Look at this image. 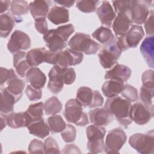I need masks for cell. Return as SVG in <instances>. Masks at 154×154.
I'll list each match as a JSON object with an SVG mask.
<instances>
[{"mask_svg":"<svg viewBox=\"0 0 154 154\" xmlns=\"http://www.w3.org/2000/svg\"><path fill=\"white\" fill-rule=\"evenodd\" d=\"M0 74H1V86L2 87L4 84H7L10 80L18 78L17 75L15 73L13 69H7L6 68L1 67L0 68Z\"/></svg>","mask_w":154,"mask_h":154,"instance_id":"b9f144b4","label":"cell"},{"mask_svg":"<svg viewBox=\"0 0 154 154\" xmlns=\"http://www.w3.org/2000/svg\"><path fill=\"white\" fill-rule=\"evenodd\" d=\"M131 15L127 13H119L115 17L112 26L116 35L119 37L128 32L132 25Z\"/></svg>","mask_w":154,"mask_h":154,"instance_id":"5bb4252c","label":"cell"},{"mask_svg":"<svg viewBox=\"0 0 154 154\" xmlns=\"http://www.w3.org/2000/svg\"><path fill=\"white\" fill-rule=\"evenodd\" d=\"M43 38L49 50L54 52L61 51L67 46V42L57 33L56 29L49 30L43 35Z\"/></svg>","mask_w":154,"mask_h":154,"instance_id":"4fadbf2b","label":"cell"},{"mask_svg":"<svg viewBox=\"0 0 154 154\" xmlns=\"http://www.w3.org/2000/svg\"><path fill=\"white\" fill-rule=\"evenodd\" d=\"M132 2L133 1H113L112 2L117 14L123 12L131 14Z\"/></svg>","mask_w":154,"mask_h":154,"instance_id":"ab89813d","label":"cell"},{"mask_svg":"<svg viewBox=\"0 0 154 154\" xmlns=\"http://www.w3.org/2000/svg\"><path fill=\"white\" fill-rule=\"evenodd\" d=\"M91 35L103 45L106 44L115 37L112 31L109 28L103 26L96 29L92 33Z\"/></svg>","mask_w":154,"mask_h":154,"instance_id":"1f68e13d","label":"cell"},{"mask_svg":"<svg viewBox=\"0 0 154 154\" xmlns=\"http://www.w3.org/2000/svg\"><path fill=\"white\" fill-rule=\"evenodd\" d=\"M0 5H1V14H3L4 12L7 11L9 7V6L11 5V1L5 0L2 1L1 0L0 1Z\"/></svg>","mask_w":154,"mask_h":154,"instance_id":"91938a15","label":"cell"},{"mask_svg":"<svg viewBox=\"0 0 154 154\" xmlns=\"http://www.w3.org/2000/svg\"><path fill=\"white\" fill-rule=\"evenodd\" d=\"M93 90L88 87L82 86L77 90L76 99L84 108H90L93 101Z\"/></svg>","mask_w":154,"mask_h":154,"instance_id":"4316f807","label":"cell"},{"mask_svg":"<svg viewBox=\"0 0 154 154\" xmlns=\"http://www.w3.org/2000/svg\"><path fill=\"white\" fill-rule=\"evenodd\" d=\"M99 1L94 0H81L76 2L78 9L84 13H93L96 10V7Z\"/></svg>","mask_w":154,"mask_h":154,"instance_id":"74e56055","label":"cell"},{"mask_svg":"<svg viewBox=\"0 0 154 154\" xmlns=\"http://www.w3.org/2000/svg\"><path fill=\"white\" fill-rule=\"evenodd\" d=\"M82 53L75 51L70 48L57 52L55 56L54 66L61 69L80 64L83 60Z\"/></svg>","mask_w":154,"mask_h":154,"instance_id":"ba28073f","label":"cell"},{"mask_svg":"<svg viewBox=\"0 0 154 154\" xmlns=\"http://www.w3.org/2000/svg\"><path fill=\"white\" fill-rule=\"evenodd\" d=\"M0 123H1V131H2L3 129L8 125V119L7 115L4 113L1 112L0 114Z\"/></svg>","mask_w":154,"mask_h":154,"instance_id":"680465c9","label":"cell"},{"mask_svg":"<svg viewBox=\"0 0 154 154\" xmlns=\"http://www.w3.org/2000/svg\"><path fill=\"white\" fill-rule=\"evenodd\" d=\"M8 126L13 129L28 127L32 122L29 115L25 112H10L7 115Z\"/></svg>","mask_w":154,"mask_h":154,"instance_id":"d6986e66","label":"cell"},{"mask_svg":"<svg viewBox=\"0 0 154 154\" xmlns=\"http://www.w3.org/2000/svg\"><path fill=\"white\" fill-rule=\"evenodd\" d=\"M153 1H133L131 10L132 22L141 25L144 23L149 14V5Z\"/></svg>","mask_w":154,"mask_h":154,"instance_id":"8fae6325","label":"cell"},{"mask_svg":"<svg viewBox=\"0 0 154 154\" xmlns=\"http://www.w3.org/2000/svg\"><path fill=\"white\" fill-rule=\"evenodd\" d=\"M94 97L93 101L90 105L89 108H95L102 106L103 103V98L101 94L97 90H93Z\"/></svg>","mask_w":154,"mask_h":154,"instance_id":"f5cc1de1","label":"cell"},{"mask_svg":"<svg viewBox=\"0 0 154 154\" xmlns=\"http://www.w3.org/2000/svg\"><path fill=\"white\" fill-rule=\"evenodd\" d=\"M131 102L120 96L106 99L104 108H106L122 126L127 127L132 123L130 117Z\"/></svg>","mask_w":154,"mask_h":154,"instance_id":"6da1fadb","label":"cell"},{"mask_svg":"<svg viewBox=\"0 0 154 154\" xmlns=\"http://www.w3.org/2000/svg\"><path fill=\"white\" fill-rule=\"evenodd\" d=\"M28 152L29 153H45L44 143L40 140H32L28 146Z\"/></svg>","mask_w":154,"mask_h":154,"instance_id":"f6af8a7d","label":"cell"},{"mask_svg":"<svg viewBox=\"0 0 154 154\" xmlns=\"http://www.w3.org/2000/svg\"><path fill=\"white\" fill-rule=\"evenodd\" d=\"M31 45L29 37L25 32L16 30L11 34L7 43L8 50L11 54H15L20 51H26Z\"/></svg>","mask_w":154,"mask_h":154,"instance_id":"30bf717a","label":"cell"},{"mask_svg":"<svg viewBox=\"0 0 154 154\" xmlns=\"http://www.w3.org/2000/svg\"><path fill=\"white\" fill-rule=\"evenodd\" d=\"M61 136L66 143L74 141L76 136V128L70 124L66 125L65 128L61 132Z\"/></svg>","mask_w":154,"mask_h":154,"instance_id":"60d3db41","label":"cell"},{"mask_svg":"<svg viewBox=\"0 0 154 154\" xmlns=\"http://www.w3.org/2000/svg\"><path fill=\"white\" fill-rule=\"evenodd\" d=\"M47 18L54 25L66 23L69 21V12L63 7L54 5L50 9Z\"/></svg>","mask_w":154,"mask_h":154,"instance_id":"e0dca14e","label":"cell"},{"mask_svg":"<svg viewBox=\"0 0 154 154\" xmlns=\"http://www.w3.org/2000/svg\"><path fill=\"white\" fill-rule=\"evenodd\" d=\"M26 53L23 51H20L17 52L16 53L14 54L13 60V66L15 67L19 62H20L21 60L26 58Z\"/></svg>","mask_w":154,"mask_h":154,"instance_id":"9f6ffc18","label":"cell"},{"mask_svg":"<svg viewBox=\"0 0 154 154\" xmlns=\"http://www.w3.org/2000/svg\"><path fill=\"white\" fill-rule=\"evenodd\" d=\"M27 128L31 134L42 139L48 136L50 133V129L44 119L31 123Z\"/></svg>","mask_w":154,"mask_h":154,"instance_id":"603a6c76","label":"cell"},{"mask_svg":"<svg viewBox=\"0 0 154 154\" xmlns=\"http://www.w3.org/2000/svg\"><path fill=\"white\" fill-rule=\"evenodd\" d=\"M45 48H34L26 52V60L31 67H35L44 62L46 52Z\"/></svg>","mask_w":154,"mask_h":154,"instance_id":"cb8c5ba5","label":"cell"},{"mask_svg":"<svg viewBox=\"0 0 154 154\" xmlns=\"http://www.w3.org/2000/svg\"><path fill=\"white\" fill-rule=\"evenodd\" d=\"M88 116L91 123L100 126H108L114 119L113 116L104 107L90 109Z\"/></svg>","mask_w":154,"mask_h":154,"instance_id":"7c38bea8","label":"cell"},{"mask_svg":"<svg viewBox=\"0 0 154 154\" xmlns=\"http://www.w3.org/2000/svg\"><path fill=\"white\" fill-rule=\"evenodd\" d=\"M43 103L42 102H38L30 105L26 112L29 115L32 122H33L43 119Z\"/></svg>","mask_w":154,"mask_h":154,"instance_id":"e575fe53","label":"cell"},{"mask_svg":"<svg viewBox=\"0 0 154 154\" xmlns=\"http://www.w3.org/2000/svg\"><path fill=\"white\" fill-rule=\"evenodd\" d=\"M129 143L138 153L142 154H153V130H151L145 134L136 133L132 135L129 138Z\"/></svg>","mask_w":154,"mask_h":154,"instance_id":"5b68a950","label":"cell"},{"mask_svg":"<svg viewBox=\"0 0 154 154\" xmlns=\"http://www.w3.org/2000/svg\"><path fill=\"white\" fill-rule=\"evenodd\" d=\"M63 115L68 122L79 126H84L89 123L87 113L76 99H70L66 103Z\"/></svg>","mask_w":154,"mask_h":154,"instance_id":"277c9868","label":"cell"},{"mask_svg":"<svg viewBox=\"0 0 154 154\" xmlns=\"http://www.w3.org/2000/svg\"><path fill=\"white\" fill-rule=\"evenodd\" d=\"M34 26L36 30L43 35L49 31L46 18L42 17L34 19Z\"/></svg>","mask_w":154,"mask_h":154,"instance_id":"f907efd6","label":"cell"},{"mask_svg":"<svg viewBox=\"0 0 154 154\" xmlns=\"http://www.w3.org/2000/svg\"><path fill=\"white\" fill-rule=\"evenodd\" d=\"M46 123L52 134L61 132L66 127V123L60 115H52L47 119Z\"/></svg>","mask_w":154,"mask_h":154,"instance_id":"4dcf8cb0","label":"cell"},{"mask_svg":"<svg viewBox=\"0 0 154 154\" xmlns=\"http://www.w3.org/2000/svg\"><path fill=\"white\" fill-rule=\"evenodd\" d=\"M127 136L120 128H115L109 131L106 135L104 152L106 153H118L126 143Z\"/></svg>","mask_w":154,"mask_h":154,"instance_id":"52a82bcc","label":"cell"},{"mask_svg":"<svg viewBox=\"0 0 154 154\" xmlns=\"http://www.w3.org/2000/svg\"><path fill=\"white\" fill-rule=\"evenodd\" d=\"M122 51L115 37L103 45L97 56L100 65L104 69H109L117 64Z\"/></svg>","mask_w":154,"mask_h":154,"instance_id":"3957f363","label":"cell"},{"mask_svg":"<svg viewBox=\"0 0 154 154\" xmlns=\"http://www.w3.org/2000/svg\"><path fill=\"white\" fill-rule=\"evenodd\" d=\"M51 4L50 1L38 0L34 1L29 4V10L35 19L38 18H46L49 11V6Z\"/></svg>","mask_w":154,"mask_h":154,"instance_id":"44dd1931","label":"cell"},{"mask_svg":"<svg viewBox=\"0 0 154 154\" xmlns=\"http://www.w3.org/2000/svg\"><path fill=\"white\" fill-rule=\"evenodd\" d=\"M154 109L148 108L142 102H136L131 105L130 117L132 121L139 125L147 123L153 117Z\"/></svg>","mask_w":154,"mask_h":154,"instance_id":"9c48e42d","label":"cell"},{"mask_svg":"<svg viewBox=\"0 0 154 154\" xmlns=\"http://www.w3.org/2000/svg\"><path fill=\"white\" fill-rule=\"evenodd\" d=\"M15 23L13 17L10 13L2 14L0 16V36L7 37L13 30Z\"/></svg>","mask_w":154,"mask_h":154,"instance_id":"f1b7e54d","label":"cell"},{"mask_svg":"<svg viewBox=\"0 0 154 154\" xmlns=\"http://www.w3.org/2000/svg\"><path fill=\"white\" fill-rule=\"evenodd\" d=\"M141 81L143 86L150 88H154L153 70L152 69H149L144 72L141 76Z\"/></svg>","mask_w":154,"mask_h":154,"instance_id":"7dc6e473","label":"cell"},{"mask_svg":"<svg viewBox=\"0 0 154 154\" xmlns=\"http://www.w3.org/2000/svg\"><path fill=\"white\" fill-rule=\"evenodd\" d=\"M141 55L150 67L154 66V37L147 36L140 46Z\"/></svg>","mask_w":154,"mask_h":154,"instance_id":"ac0fdd59","label":"cell"},{"mask_svg":"<svg viewBox=\"0 0 154 154\" xmlns=\"http://www.w3.org/2000/svg\"><path fill=\"white\" fill-rule=\"evenodd\" d=\"M55 67L56 68L58 75L62 79L64 84L66 85H70L74 82L76 79V73L74 69L72 67L61 69L56 66H55Z\"/></svg>","mask_w":154,"mask_h":154,"instance_id":"d590c367","label":"cell"},{"mask_svg":"<svg viewBox=\"0 0 154 154\" xmlns=\"http://www.w3.org/2000/svg\"><path fill=\"white\" fill-rule=\"evenodd\" d=\"M104 140H102L96 142H87V149L89 153H99L104 150Z\"/></svg>","mask_w":154,"mask_h":154,"instance_id":"c3c4849f","label":"cell"},{"mask_svg":"<svg viewBox=\"0 0 154 154\" xmlns=\"http://www.w3.org/2000/svg\"><path fill=\"white\" fill-rule=\"evenodd\" d=\"M1 112L9 114L13 112L14 105L16 103L14 97L11 94L6 88L1 90Z\"/></svg>","mask_w":154,"mask_h":154,"instance_id":"484cf974","label":"cell"},{"mask_svg":"<svg viewBox=\"0 0 154 154\" xmlns=\"http://www.w3.org/2000/svg\"><path fill=\"white\" fill-rule=\"evenodd\" d=\"M16 69V72L21 78H24L26 76V74L28 70L31 68L28 63L27 62L26 58L21 60L19 62L17 65L14 67Z\"/></svg>","mask_w":154,"mask_h":154,"instance_id":"681fc988","label":"cell"},{"mask_svg":"<svg viewBox=\"0 0 154 154\" xmlns=\"http://www.w3.org/2000/svg\"><path fill=\"white\" fill-rule=\"evenodd\" d=\"M26 80L32 87L42 89L45 85L46 77L38 67L30 68L26 74Z\"/></svg>","mask_w":154,"mask_h":154,"instance_id":"ffe728a7","label":"cell"},{"mask_svg":"<svg viewBox=\"0 0 154 154\" xmlns=\"http://www.w3.org/2000/svg\"><path fill=\"white\" fill-rule=\"evenodd\" d=\"M105 133L106 130L105 128L94 124L88 126L86 129L88 141L90 142H96L103 140Z\"/></svg>","mask_w":154,"mask_h":154,"instance_id":"f546056e","label":"cell"},{"mask_svg":"<svg viewBox=\"0 0 154 154\" xmlns=\"http://www.w3.org/2000/svg\"><path fill=\"white\" fill-rule=\"evenodd\" d=\"M131 75V69L123 64H116L112 69L106 72L105 79H114L122 82L127 81Z\"/></svg>","mask_w":154,"mask_h":154,"instance_id":"2e32d148","label":"cell"},{"mask_svg":"<svg viewBox=\"0 0 154 154\" xmlns=\"http://www.w3.org/2000/svg\"><path fill=\"white\" fill-rule=\"evenodd\" d=\"M68 46L71 49L84 53L86 55H94L101 48V45L87 34L76 33L68 42Z\"/></svg>","mask_w":154,"mask_h":154,"instance_id":"7a4b0ae2","label":"cell"},{"mask_svg":"<svg viewBox=\"0 0 154 154\" xmlns=\"http://www.w3.org/2000/svg\"><path fill=\"white\" fill-rule=\"evenodd\" d=\"M56 54L57 52H54L49 50H46L45 55L44 62L51 64H54Z\"/></svg>","mask_w":154,"mask_h":154,"instance_id":"11a10c76","label":"cell"},{"mask_svg":"<svg viewBox=\"0 0 154 154\" xmlns=\"http://www.w3.org/2000/svg\"><path fill=\"white\" fill-rule=\"evenodd\" d=\"M56 31L66 42H67L69 37L75 31V28L72 24L69 23L58 27L56 28Z\"/></svg>","mask_w":154,"mask_h":154,"instance_id":"ee69618b","label":"cell"},{"mask_svg":"<svg viewBox=\"0 0 154 154\" xmlns=\"http://www.w3.org/2000/svg\"><path fill=\"white\" fill-rule=\"evenodd\" d=\"M154 88H150L141 86L140 90V97L143 102L148 108L153 109V98Z\"/></svg>","mask_w":154,"mask_h":154,"instance_id":"8d00e7d4","label":"cell"},{"mask_svg":"<svg viewBox=\"0 0 154 154\" xmlns=\"http://www.w3.org/2000/svg\"><path fill=\"white\" fill-rule=\"evenodd\" d=\"M96 14L100 22L103 25L109 27L116 17L115 12L108 1H102L101 5L96 9Z\"/></svg>","mask_w":154,"mask_h":154,"instance_id":"9a60e30c","label":"cell"},{"mask_svg":"<svg viewBox=\"0 0 154 154\" xmlns=\"http://www.w3.org/2000/svg\"><path fill=\"white\" fill-rule=\"evenodd\" d=\"M54 2L60 4L61 5V7H67L70 8L73 5V4L75 3V1H70V0H55Z\"/></svg>","mask_w":154,"mask_h":154,"instance_id":"6f0895ef","label":"cell"},{"mask_svg":"<svg viewBox=\"0 0 154 154\" xmlns=\"http://www.w3.org/2000/svg\"><path fill=\"white\" fill-rule=\"evenodd\" d=\"M25 93L28 99L31 101H36L42 98V91L41 89H37L32 87L29 84L25 89Z\"/></svg>","mask_w":154,"mask_h":154,"instance_id":"bcb514c9","label":"cell"},{"mask_svg":"<svg viewBox=\"0 0 154 154\" xmlns=\"http://www.w3.org/2000/svg\"><path fill=\"white\" fill-rule=\"evenodd\" d=\"M144 28L147 36H153V11L151 10L149 12V16L147 17L144 22Z\"/></svg>","mask_w":154,"mask_h":154,"instance_id":"816d5d0a","label":"cell"},{"mask_svg":"<svg viewBox=\"0 0 154 154\" xmlns=\"http://www.w3.org/2000/svg\"><path fill=\"white\" fill-rule=\"evenodd\" d=\"M144 37V32L143 27L138 25H134L126 33L117 37V40L123 52L129 48L137 47Z\"/></svg>","mask_w":154,"mask_h":154,"instance_id":"8992f818","label":"cell"},{"mask_svg":"<svg viewBox=\"0 0 154 154\" xmlns=\"http://www.w3.org/2000/svg\"><path fill=\"white\" fill-rule=\"evenodd\" d=\"M48 76V88L52 93L57 94L60 93L63 90L64 84L54 66L50 70Z\"/></svg>","mask_w":154,"mask_h":154,"instance_id":"d4e9b609","label":"cell"},{"mask_svg":"<svg viewBox=\"0 0 154 154\" xmlns=\"http://www.w3.org/2000/svg\"><path fill=\"white\" fill-rule=\"evenodd\" d=\"M7 84L6 89L14 97L16 102H17L22 96L23 90L25 85L24 81L16 78L10 80Z\"/></svg>","mask_w":154,"mask_h":154,"instance_id":"83f0119b","label":"cell"},{"mask_svg":"<svg viewBox=\"0 0 154 154\" xmlns=\"http://www.w3.org/2000/svg\"><path fill=\"white\" fill-rule=\"evenodd\" d=\"M121 94L125 99L131 102L137 101L138 98L137 89L129 84L124 85Z\"/></svg>","mask_w":154,"mask_h":154,"instance_id":"f35d334b","label":"cell"},{"mask_svg":"<svg viewBox=\"0 0 154 154\" xmlns=\"http://www.w3.org/2000/svg\"><path fill=\"white\" fill-rule=\"evenodd\" d=\"M45 153H60L59 146L57 141L52 137L47 138L44 142Z\"/></svg>","mask_w":154,"mask_h":154,"instance_id":"7bdbcfd3","label":"cell"},{"mask_svg":"<svg viewBox=\"0 0 154 154\" xmlns=\"http://www.w3.org/2000/svg\"><path fill=\"white\" fill-rule=\"evenodd\" d=\"M43 108L46 115L52 116L60 112L62 110L63 105L56 96H52L44 103Z\"/></svg>","mask_w":154,"mask_h":154,"instance_id":"d6a6232c","label":"cell"},{"mask_svg":"<svg viewBox=\"0 0 154 154\" xmlns=\"http://www.w3.org/2000/svg\"><path fill=\"white\" fill-rule=\"evenodd\" d=\"M29 5L26 1L22 0H14L11 1L10 11L14 16L20 17L28 13Z\"/></svg>","mask_w":154,"mask_h":154,"instance_id":"836d02e7","label":"cell"},{"mask_svg":"<svg viewBox=\"0 0 154 154\" xmlns=\"http://www.w3.org/2000/svg\"><path fill=\"white\" fill-rule=\"evenodd\" d=\"M61 152L63 153H81L79 147L74 144L66 145Z\"/></svg>","mask_w":154,"mask_h":154,"instance_id":"db71d44e","label":"cell"},{"mask_svg":"<svg viewBox=\"0 0 154 154\" xmlns=\"http://www.w3.org/2000/svg\"><path fill=\"white\" fill-rule=\"evenodd\" d=\"M123 87V82L114 79H109L102 85V91L106 97H114L121 93Z\"/></svg>","mask_w":154,"mask_h":154,"instance_id":"7402d4cb","label":"cell"}]
</instances>
